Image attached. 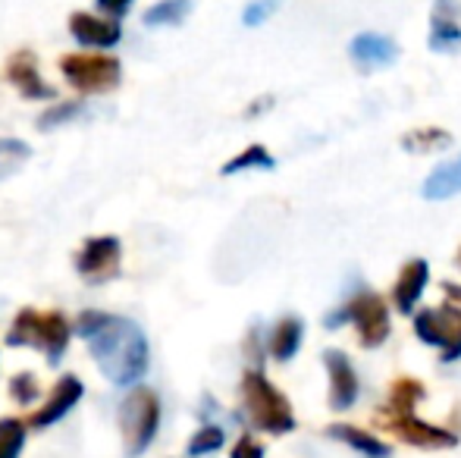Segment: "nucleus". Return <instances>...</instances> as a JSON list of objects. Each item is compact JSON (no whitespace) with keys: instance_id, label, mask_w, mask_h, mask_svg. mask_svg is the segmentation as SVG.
<instances>
[{"instance_id":"b1692460","label":"nucleus","mask_w":461,"mask_h":458,"mask_svg":"<svg viewBox=\"0 0 461 458\" xmlns=\"http://www.w3.org/2000/svg\"><path fill=\"white\" fill-rule=\"evenodd\" d=\"M32 148L19 139H0V179H10L29 164Z\"/></svg>"},{"instance_id":"2f4dec72","label":"nucleus","mask_w":461,"mask_h":458,"mask_svg":"<svg viewBox=\"0 0 461 458\" xmlns=\"http://www.w3.org/2000/svg\"><path fill=\"white\" fill-rule=\"evenodd\" d=\"M446 295L452 299V305H461V286H456V283H446Z\"/></svg>"},{"instance_id":"423d86ee","label":"nucleus","mask_w":461,"mask_h":458,"mask_svg":"<svg viewBox=\"0 0 461 458\" xmlns=\"http://www.w3.org/2000/svg\"><path fill=\"white\" fill-rule=\"evenodd\" d=\"M60 73L69 88L82 94H107L122 82V67L110 54H67L60 60Z\"/></svg>"},{"instance_id":"2eb2a0df","label":"nucleus","mask_w":461,"mask_h":458,"mask_svg":"<svg viewBox=\"0 0 461 458\" xmlns=\"http://www.w3.org/2000/svg\"><path fill=\"white\" fill-rule=\"evenodd\" d=\"M427 283H430V264L424 261V257H414V261H408L405 267L399 270V280H395L393 286V305L399 314H414V308H418L420 295H424Z\"/></svg>"},{"instance_id":"0eeeda50","label":"nucleus","mask_w":461,"mask_h":458,"mask_svg":"<svg viewBox=\"0 0 461 458\" xmlns=\"http://www.w3.org/2000/svg\"><path fill=\"white\" fill-rule=\"evenodd\" d=\"M414 333L420 343L439 348L443 361L461 358V308L446 301L443 308H424L414 314Z\"/></svg>"},{"instance_id":"ddd939ff","label":"nucleus","mask_w":461,"mask_h":458,"mask_svg":"<svg viewBox=\"0 0 461 458\" xmlns=\"http://www.w3.org/2000/svg\"><path fill=\"white\" fill-rule=\"evenodd\" d=\"M348 57L361 69H383L399 60V44L383 31H361L348 44Z\"/></svg>"},{"instance_id":"7c9ffc66","label":"nucleus","mask_w":461,"mask_h":458,"mask_svg":"<svg viewBox=\"0 0 461 458\" xmlns=\"http://www.w3.org/2000/svg\"><path fill=\"white\" fill-rule=\"evenodd\" d=\"M95 4L101 6L107 19H122L129 10H132V0H95Z\"/></svg>"},{"instance_id":"4468645a","label":"nucleus","mask_w":461,"mask_h":458,"mask_svg":"<svg viewBox=\"0 0 461 458\" xmlns=\"http://www.w3.org/2000/svg\"><path fill=\"white\" fill-rule=\"evenodd\" d=\"M69 35L86 48H116L122 38V29L116 19L95 16V13H73L69 16Z\"/></svg>"},{"instance_id":"c85d7f7f","label":"nucleus","mask_w":461,"mask_h":458,"mask_svg":"<svg viewBox=\"0 0 461 458\" xmlns=\"http://www.w3.org/2000/svg\"><path fill=\"white\" fill-rule=\"evenodd\" d=\"M276 6H279V0H251V4L242 10V22L249 25V29H255V25L267 22V19L274 16Z\"/></svg>"},{"instance_id":"f3484780","label":"nucleus","mask_w":461,"mask_h":458,"mask_svg":"<svg viewBox=\"0 0 461 458\" xmlns=\"http://www.w3.org/2000/svg\"><path fill=\"white\" fill-rule=\"evenodd\" d=\"M420 192H424L427 202H446V198L461 195V154L443 160L439 166H433Z\"/></svg>"},{"instance_id":"f03ea898","label":"nucleus","mask_w":461,"mask_h":458,"mask_svg":"<svg viewBox=\"0 0 461 458\" xmlns=\"http://www.w3.org/2000/svg\"><path fill=\"white\" fill-rule=\"evenodd\" d=\"M73 327L60 311H38V308H23L13 318L10 330H6V346L13 348H41L48 364L67 355Z\"/></svg>"},{"instance_id":"9b49d317","label":"nucleus","mask_w":461,"mask_h":458,"mask_svg":"<svg viewBox=\"0 0 461 458\" xmlns=\"http://www.w3.org/2000/svg\"><path fill=\"white\" fill-rule=\"evenodd\" d=\"M82 392H86V386H82L79 377H73V373H63L60 380L54 383V390H50V396L44 399V405L35 411V415L25 421V427L32 430H41V427H50V424L63 421V418L69 415V411L79 405Z\"/></svg>"},{"instance_id":"393cba45","label":"nucleus","mask_w":461,"mask_h":458,"mask_svg":"<svg viewBox=\"0 0 461 458\" xmlns=\"http://www.w3.org/2000/svg\"><path fill=\"white\" fill-rule=\"evenodd\" d=\"M25 421L19 418H0V458H19L25 446Z\"/></svg>"},{"instance_id":"39448f33","label":"nucleus","mask_w":461,"mask_h":458,"mask_svg":"<svg viewBox=\"0 0 461 458\" xmlns=\"http://www.w3.org/2000/svg\"><path fill=\"white\" fill-rule=\"evenodd\" d=\"M342 324H352L358 333V343L365 348H380L389 339V308L376 292H358L348 299L346 308L333 311L327 318V327L336 330Z\"/></svg>"},{"instance_id":"1a4fd4ad","label":"nucleus","mask_w":461,"mask_h":458,"mask_svg":"<svg viewBox=\"0 0 461 458\" xmlns=\"http://www.w3.org/2000/svg\"><path fill=\"white\" fill-rule=\"evenodd\" d=\"M120 264H122V245L116 236L86 238V245L76 251V270L88 283H107L113 276H120Z\"/></svg>"},{"instance_id":"a878e982","label":"nucleus","mask_w":461,"mask_h":458,"mask_svg":"<svg viewBox=\"0 0 461 458\" xmlns=\"http://www.w3.org/2000/svg\"><path fill=\"white\" fill-rule=\"evenodd\" d=\"M226 443V434L223 427H217V424H204L201 430H194V436L188 440V458H201V455H211L217 453V449H223Z\"/></svg>"},{"instance_id":"bb28decb","label":"nucleus","mask_w":461,"mask_h":458,"mask_svg":"<svg viewBox=\"0 0 461 458\" xmlns=\"http://www.w3.org/2000/svg\"><path fill=\"white\" fill-rule=\"evenodd\" d=\"M82 113H86V107L76 104V101H67V104H54V107H48V111L38 116V129H41V132H48V129H60V126L73 122L76 116H82Z\"/></svg>"},{"instance_id":"f8f14e48","label":"nucleus","mask_w":461,"mask_h":458,"mask_svg":"<svg viewBox=\"0 0 461 458\" xmlns=\"http://www.w3.org/2000/svg\"><path fill=\"white\" fill-rule=\"evenodd\" d=\"M4 76L13 88H16L23 98L29 101H54V88L41 79V69H38V57L32 50H16L10 54L4 67Z\"/></svg>"},{"instance_id":"a211bd4d","label":"nucleus","mask_w":461,"mask_h":458,"mask_svg":"<svg viewBox=\"0 0 461 458\" xmlns=\"http://www.w3.org/2000/svg\"><path fill=\"white\" fill-rule=\"evenodd\" d=\"M327 434L333 436V440H342L346 446H352L355 453H361L365 458H389L393 455V449H389L386 443L376 440V436L367 434V430L352 427V424H333Z\"/></svg>"},{"instance_id":"7ed1b4c3","label":"nucleus","mask_w":461,"mask_h":458,"mask_svg":"<svg viewBox=\"0 0 461 458\" xmlns=\"http://www.w3.org/2000/svg\"><path fill=\"white\" fill-rule=\"evenodd\" d=\"M242 402L249 411V421L264 434L283 436L295 430V411H292L289 399L261 371L242 373Z\"/></svg>"},{"instance_id":"dca6fc26","label":"nucleus","mask_w":461,"mask_h":458,"mask_svg":"<svg viewBox=\"0 0 461 458\" xmlns=\"http://www.w3.org/2000/svg\"><path fill=\"white\" fill-rule=\"evenodd\" d=\"M461 4L458 0H437L430 19V50L452 54L461 48Z\"/></svg>"},{"instance_id":"aec40b11","label":"nucleus","mask_w":461,"mask_h":458,"mask_svg":"<svg viewBox=\"0 0 461 458\" xmlns=\"http://www.w3.org/2000/svg\"><path fill=\"white\" fill-rule=\"evenodd\" d=\"M449 145H452V135L437 126L411 129L408 135H402V148H405L408 154H433V151H443V148H449Z\"/></svg>"},{"instance_id":"cd10ccee","label":"nucleus","mask_w":461,"mask_h":458,"mask_svg":"<svg viewBox=\"0 0 461 458\" xmlns=\"http://www.w3.org/2000/svg\"><path fill=\"white\" fill-rule=\"evenodd\" d=\"M38 392H41V386H38L35 373H16V377L10 380V399L16 405H32L38 399Z\"/></svg>"},{"instance_id":"f257e3e1","label":"nucleus","mask_w":461,"mask_h":458,"mask_svg":"<svg viewBox=\"0 0 461 458\" xmlns=\"http://www.w3.org/2000/svg\"><path fill=\"white\" fill-rule=\"evenodd\" d=\"M76 333L88 343L97 371L113 386H132L148 373L151 348L132 320L104 311H82Z\"/></svg>"},{"instance_id":"473e14b6","label":"nucleus","mask_w":461,"mask_h":458,"mask_svg":"<svg viewBox=\"0 0 461 458\" xmlns=\"http://www.w3.org/2000/svg\"><path fill=\"white\" fill-rule=\"evenodd\" d=\"M456 261H458V267H461V248H458V257H456Z\"/></svg>"},{"instance_id":"6e6552de","label":"nucleus","mask_w":461,"mask_h":458,"mask_svg":"<svg viewBox=\"0 0 461 458\" xmlns=\"http://www.w3.org/2000/svg\"><path fill=\"white\" fill-rule=\"evenodd\" d=\"M380 424L395 436V440H402L405 446H414V449H452V446H458V436L452 434V430L433 427V424L414 418L411 411H383Z\"/></svg>"},{"instance_id":"6ab92c4d","label":"nucleus","mask_w":461,"mask_h":458,"mask_svg":"<svg viewBox=\"0 0 461 458\" xmlns=\"http://www.w3.org/2000/svg\"><path fill=\"white\" fill-rule=\"evenodd\" d=\"M302 339H304V324H302V318L289 314V318L279 320V324L274 327V333H270V355H274L276 361L295 358L298 348H302Z\"/></svg>"},{"instance_id":"20e7f679","label":"nucleus","mask_w":461,"mask_h":458,"mask_svg":"<svg viewBox=\"0 0 461 458\" xmlns=\"http://www.w3.org/2000/svg\"><path fill=\"white\" fill-rule=\"evenodd\" d=\"M160 427V399L148 386H135L120 402V430L122 446L129 455H141L154 443Z\"/></svg>"},{"instance_id":"5701e85b","label":"nucleus","mask_w":461,"mask_h":458,"mask_svg":"<svg viewBox=\"0 0 461 458\" xmlns=\"http://www.w3.org/2000/svg\"><path fill=\"white\" fill-rule=\"evenodd\" d=\"M427 396V390L414 377H399L389 386V411H411L420 399Z\"/></svg>"},{"instance_id":"412c9836","label":"nucleus","mask_w":461,"mask_h":458,"mask_svg":"<svg viewBox=\"0 0 461 458\" xmlns=\"http://www.w3.org/2000/svg\"><path fill=\"white\" fill-rule=\"evenodd\" d=\"M276 160L274 154L267 151L264 145H249L242 154H236L232 160H226L223 166H220V173L223 176H232V173H245V170H274Z\"/></svg>"},{"instance_id":"9d476101","label":"nucleus","mask_w":461,"mask_h":458,"mask_svg":"<svg viewBox=\"0 0 461 458\" xmlns=\"http://www.w3.org/2000/svg\"><path fill=\"white\" fill-rule=\"evenodd\" d=\"M323 364H327V373H330V409L333 411L352 409L361 396V380H358L355 364L339 348H327V352H323Z\"/></svg>"},{"instance_id":"c756f323","label":"nucleus","mask_w":461,"mask_h":458,"mask_svg":"<svg viewBox=\"0 0 461 458\" xmlns=\"http://www.w3.org/2000/svg\"><path fill=\"white\" fill-rule=\"evenodd\" d=\"M230 458H264V446L255 440V436L245 434V436H239V440H236Z\"/></svg>"},{"instance_id":"4be33fe9","label":"nucleus","mask_w":461,"mask_h":458,"mask_svg":"<svg viewBox=\"0 0 461 458\" xmlns=\"http://www.w3.org/2000/svg\"><path fill=\"white\" fill-rule=\"evenodd\" d=\"M188 13H192V0H160V4L151 6V10H145L141 22H145L148 29H160V25H179Z\"/></svg>"}]
</instances>
